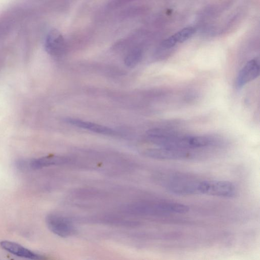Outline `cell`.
Listing matches in <instances>:
<instances>
[{
  "label": "cell",
  "mask_w": 260,
  "mask_h": 260,
  "mask_svg": "<svg viewBox=\"0 0 260 260\" xmlns=\"http://www.w3.org/2000/svg\"><path fill=\"white\" fill-rule=\"evenodd\" d=\"M148 141L158 147L202 149L218 146L220 141L211 135H190L162 129L146 132Z\"/></svg>",
  "instance_id": "6da1fadb"
},
{
  "label": "cell",
  "mask_w": 260,
  "mask_h": 260,
  "mask_svg": "<svg viewBox=\"0 0 260 260\" xmlns=\"http://www.w3.org/2000/svg\"><path fill=\"white\" fill-rule=\"evenodd\" d=\"M128 209L132 213L144 216L183 214L189 211V208L185 204L166 200L137 203Z\"/></svg>",
  "instance_id": "7a4b0ae2"
},
{
  "label": "cell",
  "mask_w": 260,
  "mask_h": 260,
  "mask_svg": "<svg viewBox=\"0 0 260 260\" xmlns=\"http://www.w3.org/2000/svg\"><path fill=\"white\" fill-rule=\"evenodd\" d=\"M201 149H186L158 147L144 150V154L150 158L160 160H195L206 157Z\"/></svg>",
  "instance_id": "3957f363"
},
{
  "label": "cell",
  "mask_w": 260,
  "mask_h": 260,
  "mask_svg": "<svg viewBox=\"0 0 260 260\" xmlns=\"http://www.w3.org/2000/svg\"><path fill=\"white\" fill-rule=\"evenodd\" d=\"M196 195H205L217 197L231 198L237 194L235 184L225 181H198L196 188Z\"/></svg>",
  "instance_id": "277c9868"
},
{
  "label": "cell",
  "mask_w": 260,
  "mask_h": 260,
  "mask_svg": "<svg viewBox=\"0 0 260 260\" xmlns=\"http://www.w3.org/2000/svg\"><path fill=\"white\" fill-rule=\"evenodd\" d=\"M69 161V159L65 157L51 155L30 160H20L16 162V166L22 171L38 170L63 165Z\"/></svg>",
  "instance_id": "5b68a950"
},
{
  "label": "cell",
  "mask_w": 260,
  "mask_h": 260,
  "mask_svg": "<svg viewBox=\"0 0 260 260\" xmlns=\"http://www.w3.org/2000/svg\"><path fill=\"white\" fill-rule=\"evenodd\" d=\"M46 223L50 231L54 235L63 238L73 236L76 231L72 222L59 214H48L46 218Z\"/></svg>",
  "instance_id": "8992f818"
},
{
  "label": "cell",
  "mask_w": 260,
  "mask_h": 260,
  "mask_svg": "<svg viewBox=\"0 0 260 260\" xmlns=\"http://www.w3.org/2000/svg\"><path fill=\"white\" fill-rule=\"evenodd\" d=\"M45 48L47 51L53 56L59 57L65 53L66 49L65 40L58 30L53 29L48 33Z\"/></svg>",
  "instance_id": "52a82bcc"
},
{
  "label": "cell",
  "mask_w": 260,
  "mask_h": 260,
  "mask_svg": "<svg viewBox=\"0 0 260 260\" xmlns=\"http://www.w3.org/2000/svg\"><path fill=\"white\" fill-rule=\"evenodd\" d=\"M260 62L257 59L250 60L242 68L236 80V87L240 89L260 75Z\"/></svg>",
  "instance_id": "ba28073f"
},
{
  "label": "cell",
  "mask_w": 260,
  "mask_h": 260,
  "mask_svg": "<svg viewBox=\"0 0 260 260\" xmlns=\"http://www.w3.org/2000/svg\"><path fill=\"white\" fill-rule=\"evenodd\" d=\"M0 245L5 251L18 257L32 260L45 259L43 256L35 253L14 242L5 240L1 242Z\"/></svg>",
  "instance_id": "9c48e42d"
},
{
  "label": "cell",
  "mask_w": 260,
  "mask_h": 260,
  "mask_svg": "<svg viewBox=\"0 0 260 260\" xmlns=\"http://www.w3.org/2000/svg\"><path fill=\"white\" fill-rule=\"evenodd\" d=\"M65 121L73 126L87 129L95 133L106 135L116 134V132L114 130L105 126L95 124L93 122L72 118H67Z\"/></svg>",
  "instance_id": "30bf717a"
},
{
  "label": "cell",
  "mask_w": 260,
  "mask_h": 260,
  "mask_svg": "<svg viewBox=\"0 0 260 260\" xmlns=\"http://www.w3.org/2000/svg\"><path fill=\"white\" fill-rule=\"evenodd\" d=\"M142 57V50L139 47L132 49L127 54L125 63L127 66L134 67L138 65Z\"/></svg>",
  "instance_id": "8fae6325"
},
{
  "label": "cell",
  "mask_w": 260,
  "mask_h": 260,
  "mask_svg": "<svg viewBox=\"0 0 260 260\" xmlns=\"http://www.w3.org/2000/svg\"><path fill=\"white\" fill-rule=\"evenodd\" d=\"M195 32V28L189 26L178 32L173 37L176 44L183 43L192 36Z\"/></svg>",
  "instance_id": "7c38bea8"
},
{
  "label": "cell",
  "mask_w": 260,
  "mask_h": 260,
  "mask_svg": "<svg viewBox=\"0 0 260 260\" xmlns=\"http://www.w3.org/2000/svg\"><path fill=\"white\" fill-rule=\"evenodd\" d=\"M136 0H113L109 4V7L113 9L116 8L124 6Z\"/></svg>",
  "instance_id": "4fadbf2b"
}]
</instances>
